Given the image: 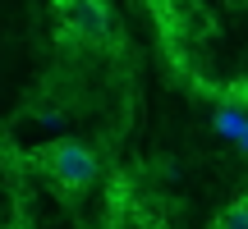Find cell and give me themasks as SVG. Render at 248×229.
<instances>
[{"label":"cell","instance_id":"obj_5","mask_svg":"<svg viewBox=\"0 0 248 229\" xmlns=\"http://www.w3.org/2000/svg\"><path fill=\"white\" fill-rule=\"evenodd\" d=\"M234 147H239V151H248V124H244V133H239V138H234Z\"/></svg>","mask_w":248,"mask_h":229},{"label":"cell","instance_id":"obj_6","mask_svg":"<svg viewBox=\"0 0 248 229\" xmlns=\"http://www.w3.org/2000/svg\"><path fill=\"white\" fill-rule=\"evenodd\" d=\"M239 92H244V97H248V78H244V83H239Z\"/></svg>","mask_w":248,"mask_h":229},{"label":"cell","instance_id":"obj_3","mask_svg":"<svg viewBox=\"0 0 248 229\" xmlns=\"http://www.w3.org/2000/svg\"><path fill=\"white\" fill-rule=\"evenodd\" d=\"M244 124H248V97H244L239 87H234L230 97H225L221 106H216V133L234 142V138L244 133Z\"/></svg>","mask_w":248,"mask_h":229},{"label":"cell","instance_id":"obj_4","mask_svg":"<svg viewBox=\"0 0 248 229\" xmlns=\"http://www.w3.org/2000/svg\"><path fill=\"white\" fill-rule=\"evenodd\" d=\"M216 229H248V197H239V202L225 206L221 220H216Z\"/></svg>","mask_w":248,"mask_h":229},{"label":"cell","instance_id":"obj_1","mask_svg":"<svg viewBox=\"0 0 248 229\" xmlns=\"http://www.w3.org/2000/svg\"><path fill=\"white\" fill-rule=\"evenodd\" d=\"M37 165H42L51 179H60L64 188H88L92 179H97V170H101L97 151L83 147V142H51V147H42Z\"/></svg>","mask_w":248,"mask_h":229},{"label":"cell","instance_id":"obj_2","mask_svg":"<svg viewBox=\"0 0 248 229\" xmlns=\"http://www.w3.org/2000/svg\"><path fill=\"white\" fill-rule=\"evenodd\" d=\"M60 5V18L69 32L78 37H106L110 32V9L101 0H55Z\"/></svg>","mask_w":248,"mask_h":229}]
</instances>
